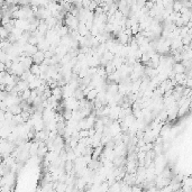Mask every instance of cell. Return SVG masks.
I'll return each mask as SVG.
<instances>
[{"instance_id":"2","label":"cell","mask_w":192,"mask_h":192,"mask_svg":"<svg viewBox=\"0 0 192 192\" xmlns=\"http://www.w3.org/2000/svg\"><path fill=\"white\" fill-rule=\"evenodd\" d=\"M73 97L76 98V100H82V99H84L85 98V96H84V92H83V89L82 88H78V89H76V91H74V95H73Z\"/></svg>"},{"instance_id":"1","label":"cell","mask_w":192,"mask_h":192,"mask_svg":"<svg viewBox=\"0 0 192 192\" xmlns=\"http://www.w3.org/2000/svg\"><path fill=\"white\" fill-rule=\"evenodd\" d=\"M33 61L35 64H40L41 65L43 62L45 61V53L43 51H38L36 54L33 56Z\"/></svg>"},{"instance_id":"4","label":"cell","mask_w":192,"mask_h":192,"mask_svg":"<svg viewBox=\"0 0 192 192\" xmlns=\"http://www.w3.org/2000/svg\"><path fill=\"white\" fill-rule=\"evenodd\" d=\"M30 95H32V90L30 89L26 90L25 92H23V93L20 95L21 100H24V101H28V100L30 99Z\"/></svg>"},{"instance_id":"3","label":"cell","mask_w":192,"mask_h":192,"mask_svg":"<svg viewBox=\"0 0 192 192\" xmlns=\"http://www.w3.org/2000/svg\"><path fill=\"white\" fill-rule=\"evenodd\" d=\"M30 72L34 74V76H41V66H40V64H33L32 65V68H30Z\"/></svg>"}]
</instances>
